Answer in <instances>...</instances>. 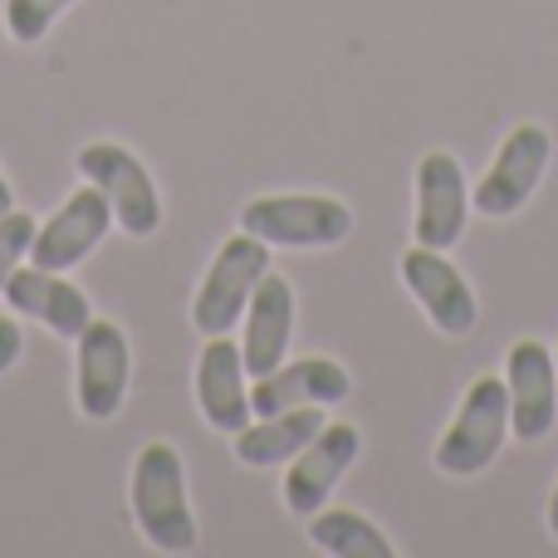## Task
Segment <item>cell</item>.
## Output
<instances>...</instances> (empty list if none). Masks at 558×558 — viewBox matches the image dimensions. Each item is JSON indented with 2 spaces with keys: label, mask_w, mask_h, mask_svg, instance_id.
Returning a JSON list of instances; mask_svg holds the SVG:
<instances>
[{
  "label": "cell",
  "mask_w": 558,
  "mask_h": 558,
  "mask_svg": "<svg viewBox=\"0 0 558 558\" xmlns=\"http://www.w3.org/2000/svg\"><path fill=\"white\" fill-rule=\"evenodd\" d=\"M133 520L143 530V539L157 554H196L202 534H196V514L186 500V471L177 446L147 441L133 461Z\"/></svg>",
  "instance_id": "cell-1"
},
{
  "label": "cell",
  "mask_w": 558,
  "mask_h": 558,
  "mask_svg": "<svg viewBox=\"0 0 558 558\" xmlns=\"http://www.w3.org/2000/svg\"><path fill=\"white\" fill-rule=\"evenodd\" d=\"M265 275H270V245L251 231H235L231 241L216 251L211 270H206L202 289H196V299H192L196 333H206V338L231 333L245 318V304H251L255 284H260Z\"/></svg>",
  "instance_id": "cell-2"
},
{
  "label": "cell",
  "mask_w": 558,
  "mask_h": 558,
  "mask_svg": "<svg viewBox=\"0 0 558 558\" xmlns=\"http://www.w3.org/2000/svg\"><path fill=\"white\" fill-rule=\"evenodd\" d=\"M505 436H510V387L505 377H475L461 397L451 432L436 441V471L481 475L500 456Z\"/></svg>",
  "instance_id": "cell-3"
},
{
  "label": "cell",
  "mask_w": 558,
  "mask_h": 558,
  "mask_svg": "<svg viewBox=\"0 0 558 558\" xmlns=\"http://www.w3.org/2000/svg\"><path fill=\"white\" fill-rule=\"evenodd\" d=\"M241 231L260 235L265 245H289V251H328L348 241L353 211L338 196H255L241 211Z\"/></svg>",
  "instance_id": "cell-4"
},
{
  "label": "cell",
  "mask_w": 558,
  "mask_h": 558,
  "mask_svg": "<svg viewBox=\"0 0 558 558\" xmlns=\"http://www.w3.org/2000/svg\"><path fill=\"white\" fill-rule=\"evenodd\" d=\"M74 167L88 186H98V192L108 196L113 221L123 226L128 235L147 241V235L162 226V196H157L153 172H147L123 143H88L84 153L74 157Z\"/></svg>",
  "instance_id": "cell-5"
},
{
  "label": "cell",
  "mask_w": 558,
  "mask_h": 558,
  "mask_svg": "<svg viewBox=\"0 0 558 558\" xmlns=\"http://www.w3.org/2000/svg\"><path fill=\"white\" fill-rule=\"evenodd\" d=\"M549 162H554V137L544 133L539 123H520L500 143L490 172H485L481 186H475L471 206L485 216V221H510V216L534 196V186L544 182Z\"/></svg>",
  "instance_id": "cell-6"
},
{
  "label": "cell",
  "mask_w": 558,
  "mask_h": 558,
  "mask_svg": "<svg viewBox=\"0 0 558 558\" xmlns=\"http://www.w3.org/2000/svg\"><path fill=\"white\" fill-rule=\"evenodd\" d=\"M74 397L78 412L88 422H108L128 397V373H133V353L118 324L108 318H88L78 333V353H74Z\"/></svg>",
  "instance_id": "cell-7"
},
{
  "label": "cell",
  "mask_w": 558,
  "mask_h": 558,
  "mask_svg": "<svg viewBox=\"0 0 558 558\" xmlns=\"http://www.w3.org/2000/svg\"><path fill=\"white\" fill-rule=\"evenodd\" d=\"M471 221V186L465 167L451 153H426L416 162V245L426 251H451L461 245Z\"/></svg>",
  "instance_id": "cell-8"
},
{
  "label": "cell",
  "mask_w": 558,
  "mask_h": 558,
  "mask_svg": "<svg viewBox=\"0 0 558 558\" xmlns=\"http://www.w3.org/2000/svg\"><path fill=\"white\" fill-rule=\"evenodd\" d=\"M108 226H113V206L98 186H78L54 216L35 231V245H29V265L39 270H74L84 265V255H94L104 245Z\"/></svg>",
  "instance_id": "cell-9"
},
{
  "label": "cell",
  "mask_w": 558,
  "mask_h": 558,
  "mask_svg": "<svg viewBox=\"0 0 558 558\" xmlns=\"http://www.w3.org/2000/svg\"><path fill=\"white\" fill-rule=\"evenodd\" d=\"M514 441H544L558 422V363L539 338H520L505 357Z\"/></svg>",
  "instance_id": "cell-10"
},
{
  "label": "cell",
  "mask_w": 558,
  "mask_h": 558,
  "mask_svg": "<svg viewBox=\"0 0 558 558\" xmlns=\"http://www.w3.org/2000/svg\"><path fill=\"white\" fill-rule=\"evenodd\" d=\"M402 284L412 289V299L422 304V314L441 328L446 338H465L481 318L475 308V289L465 284V275L446 260V251H426V245H412L402 255Z\"/></svg>",
  "instance_id": "cell-11"
},
{
  "label": "cell",
  "mask_w": 558,
  "mask_h": 558,
  "mask_svg": "<svg viewBox=\"0 0 558 558\" xmlns=\"http://www.w3.org/2000/svg\"><path fill=\"white\" fill-rule=\"evenodd\" d=\"M363 441H357V426L348 422H324V432L304 446V451L289 461V475H284V505L289 514L308 520V514L324 510V500L333 495V485L348 475V465L357 461Z\"/></svg>",
  "instance_id": "cell-12"
},
{
  "label": "cell",
  "mask_w": 558,
  "mask_h": 558,
  "mask_svg": "<svg viewBox=\"0 0 558 558\" xmlns=\"http://www.w3.org/2000/svg\"><path fill=\"white\" fill-rule=\"evenodd\" d=\"M353 392V377L333 357H299V363H279L275 373L255 377L251 407L255 416H275L289 407H338Z\"/></svg>",
  "instance_id": "cell-13"
},
{
  "label": "cell",
  "mask_w": 558,
  "mask_h": 558,
  "mask_svg": "<svg viewBox=\"0 0 558 558\" xmlns=\"http://www.w3.org/2000/svg\"><path fill=\"white\" fill-rule=\"evenodd\" d=\"M245 357L241 343H231L226 333H216L211 343L202 348V363H196V402H202V416L216 426V432L235 436L255 422L251 407V387H245Z\"/></svg>",
  "instance_id": "cell-14"
},
{
  "label": "cell",
  "mask_w": 558,
  "mask_h": 558,
  "mask_svg": "<svg viewBox=\"0 0 558 558\" xmlns=\"http://www.w3.org/2000/svg\"><path fill=\"white\" fill-rule=\"evenodd\" d=\"M289 338H294V289L284 275H265L255 284L251 304H245V333H241V357L245 373L265 377L284 363Z\"/></svg>",
  "instance_id": "cell-15"
},
{
  "label": "cell",
  "mask_w": 558,
  "mask_h": 558,
  "mask_svg": "<svg viewBox=\"0 0 558 558\" xmlns=\"http://www.w3.org/2000/svg\"><path fill=\"white\" fill-rule=\"evenodd\" d=\"M5 304L25 318H39L45 328H54V333H64V338H78L84 324L94 318L84 289H74L59 270H39V265L15 270L5 279Z\"/></svg>",
  "instance_id": "cell-16"
},
{
  "label": "cell",
  "mask_w": 558,
  "mask_h": 558,
  "mask_svg": "<svg viewBox=\"0 0 558 558\" xmlns=\"http://www.w3.org/2000/svg\"><path fill=\"white\" fill-rule=\"evenodd\" d=\"M318 432H324V407H289L275 416H255L245 432H235V456L241 465L265 471V465L294 461Z\"/></svg>",
  "instance_id": "cell-17"
},
{
  "label": "cell",
  "mask_w": 558,
  "mask_h": 558,
  "mask_svg": "<svg viewBox=\"0 0 558 558\" xmlns=\"http://www.w3.org/2000/svg\"><path fill=\"white\" fill-rule=\"evenodd\" d=\"M308 544L333 558H392V539L357 510H318L308 514Z\"/></svg>",
  "instance_id": "cell-18"
},
{
  "label": "cell",
  "mask_w": 558,
  "mask_h": 558,
  "mask_svg": "<svg viewBox=\"0 0 558 558\" xmlns=\"http://www.w3.org/2000/svg\"><path fill=\"white\" fill-rule=\"evenodd\" d=\"M74 0H5V35L15 45H39Z\"/></svg>",
  "instance_id": "cell-19"
},
{
  "label": "cell",
  "mask_w": 558,
  "mask_h": 558,
  "mask_svg": "<svg viewBox=\"0 0 558 558\" xmlns=\"http://www.w3.org/2000/svg\"><path fill=\"white\" fill-rule=\"evenodd\" d=\"M35 216L25 211H5L0 216V294H5V279L20 270V260H29V245H35Z\"/></svg>",
  "instance_id": "cell-20"
},
{
  "label": "cell",
  "mask_w": 558,
  "mask_h": 558,
  "mask_svg": "<svg viewBox=\"0 0 558 558\" xmlns=\"http://www.w3.org/2000/svg\"><path fill=\"white\" fill-rule=\"evenodd\" d=\"M20 353H25V333H20L15 318L0 314V377H5L10 367L20 363Z\"/></svg>",
  "instance_id": "cell-21"
},
{
  "label": "cell",
  "mask_w": 558,
  "mask_h": 558,
  "mask_svg": "<svg viewBox=\"0 0 558 558\" xmlns=\"http://www.w3.org/2000/svg\"><path fill=\"white\" fill-rule=\"evenodd\" d=\"M5 211H15V196H10V182H5V172H0V216Z\"/></svg>",
  "instance_id": "cell-22"
},
{
  "label": "cell",
  "mask_w": 558,
  "mask_h": 558,
  "mask_svg": "<svg viewBox=\"0 0 558 558\" xmlns=\"http://www.w3.org/2000/svg\"><path fill=\"white\" fill-rule=\"evenodd\" d=\"M549 534L558 539V485H554V495H549Z\"/></svg>",
  "instance_id": "cell-23"
},
{
  "label": "cell",
  "mask_w": 558,
  "mask_h": 558,
  "mask_svg": "<svg viewBox=\"0 0 558 558\" xmlns=\"http://www.w3.org/2000/svg\"><path fill=\"white\" fill-rule=\"evenodd\" d=\"M554 363H558V353H554Z\"/></svg>",
  "instance_id": "cell-24"
}]
</instances>
